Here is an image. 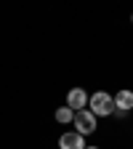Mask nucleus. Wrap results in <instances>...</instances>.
<instances>
[{"label": "nucleus", "instance_id": "obj_1", "mask_svg": "<svg viewBox=\"0 0 133 149\" xmlns=\"http://www.w3.org/2000/svg\"><path fill=\"white\" fill-rule=\"evenodd\" d=\"M88 112L93 117H112V112H115V99H112V93L107 91H99L93 93V96H88Z\"/></svg>", "mask_w": 133, "mask_h": 149}, {"label": "nucleus", "instance_id": "obj_2", "mask_svg": "<svg viewBox=\"0 0 133 149\" xmlns=\"http://www.w3.org/2000/svg\"><path fill=\"white\" fill-rule=\"evenodd\" d=\"M72 123H75V128H77V133H80V136H88V133H93V130H96V117H93L88 109L75 112Z\"/></svg>", "mask_w": 133, "mask_h": 149}, {"label": "nucleus", "instance_id": "obj_3", "mask_svg": "<svg viewBox=\"0 0 133 149\" xmlns=\"http://www.w3.org/2000/svg\"><path fill=\"white\" fill-rule=\"evenodd\" d=\"M59 149H85V136H80L77 130L61 133V139H59Z\"/></svg>", "mask_w": 133, "mask_h": 149}, {"label": "nucleus", "instance_id": "obj_4", "mask_svg": "<svg viewBox=\"0 0 133 149\" xmlns=\"http://www.w3.org/2000/svg\"><path fill=\"white\" fill-rule=\"evenodd\" d=\"M67 107H69L72 112H80L83 107H88V93H85L83 88H72V91L67 93Z\"/></svg>", "mask_w": 133, "mask_h": 149}, {"label": "nucleus", "instance_id": "obj_5", "mask_svg": "<svg viewBox=\"0 0 133 149\" xmlns=\"http://www.w3.org/2000/svg\"><path fill=\"white\" fill-rule=\"evenodd\" d=\"M112 99H115V109H120V112L133 109V91H117Z\"/></svg>", "mask_w": 133, "mask_h": 149}, {"label": "nucleus", "instance_id": "obj_6", "mask_svg": "<svg viewBox=\"0 0 133 149\" xmlns=\"http://www.w3.org/2000/svg\"><path fill=\"white\" fill-rule=\"evenodd\" d=\"M72 117H75V112L69 107H59V109H56V123L67 125V123H72Z\"/></svg>", "mask_w": 133, "mask_h": 149}, {"label": "nucleus", "instance_id": "obj_7", "mask_svg": "<svg viewBox=\"0 0 133 149\" xmlns=\"http://www.w3.org/2000/svg\"><path fill=\"white\" fill-rule=\"evenodd\" d=\"M85 149H101V146H85Z\"/></svg>", "mask_w": 133, "mask_h": 149}, {"label": "nucleus", "instance_id": "obj_8", "mask_svg": "<svg viewBox=\"0 0 133 149\" xmlns=\"http://www.w3.org/2000/svg\"><path fill=\"white\" fill-rule=\"evenodd\" d=\"M130 22H133V16H130Z\"/></svg>", "mask_w": 133, "mask_h": 149}]
</instances>
